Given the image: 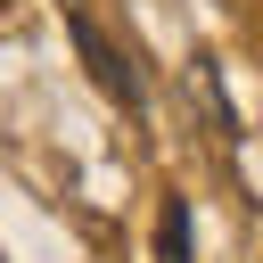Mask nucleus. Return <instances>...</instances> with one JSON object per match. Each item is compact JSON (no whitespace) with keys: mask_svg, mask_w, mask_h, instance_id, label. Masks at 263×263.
<instances>
[{"mask_svg":"<svg viewBox=\"0 0 263 263\" xmlns=\"http://www.w3.org/2000/svg\"><path fill=\"white\" fill-rule=\"evenodd\" d=\"M156 263H189V197L156 205Z\"/></svg>","mask_w":263,"mask_h":263,"instance_id":"nucleus-2","label":"nucleus"},{"mask_svg":"<svg viewBox=\"0 0 263 263\" xmlns=\"http://www.w3.org/2000/svg\"><path fill=\"white\" fill-rule=\"evenodd\" d=\"M74 41H82V58H90V74H99V90L115 99V107H140V74H123V49L90 25V16H74Z\"/></svg>","mask_w":263,"mask_h":263,"instance_id":"nucleus-1","label":"nucleus"}]
</instances>
